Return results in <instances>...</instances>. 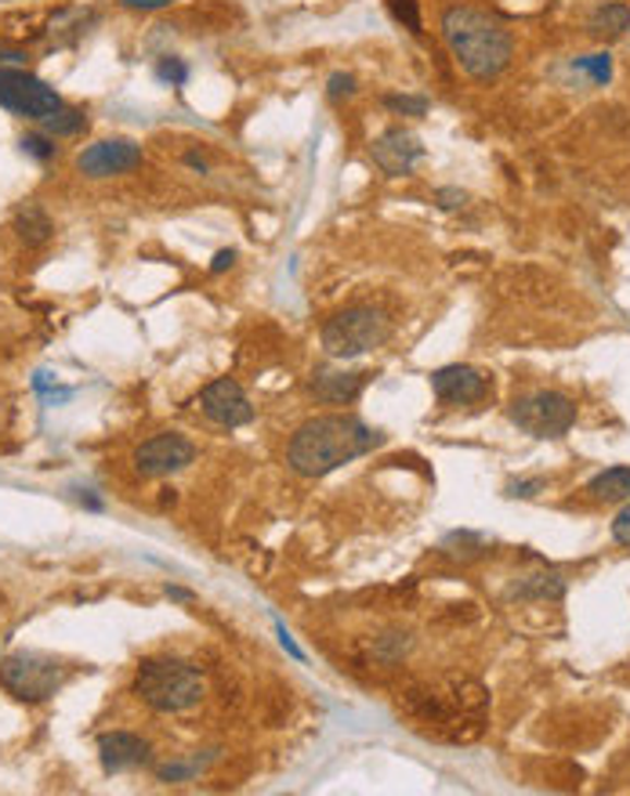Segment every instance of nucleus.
<instances>
[{
  "label": "nucleus",
  "mask_w": 630,
  "mask_h": 796,
  "mask_svg": "<svg viewBox=\"0 0 630 796\" xmlns=\"http://www.w3.org/2000/svg\"><path fill=\"white\" fill-rule=\"evenodd\" d=\"M544 489H547L544 478H529V482H511V485H508V496H511V499H529V496L544 493Z\"/></svg>",
  "instance_id": "26"
},
{
  "label": "nucleus",
  "mask_w": 630,
  "mask_h": 796,
  "mask_svg": "<svg viewBox=\"0 0 630 796\" xmlns=\"http://www.w3.org/2000/svg\"><path fill=\"white\" fill-rule=\"evenodd\" d=\"M464 200H468V192H460V189H438V207L443 210L464 207Z\"/></svg>",
  "instance_id": "28"
},
{
  "label": "nucleus",
  "mask_w": 630,
  "mask_h": 796,
  "mask_svg": "<svg viewBox=\"0 0 630 796\" xmlns=\"http://www.w3.org/2000/svg\"><path fill=\"white\" fill-rule=\"evenodd\" d=\"M199 409H204V417L214 420L218 427H243L254 420L251 398L243 395V388L232 377H218L214 384H207V388L199 391Z\"/></svg>",
  "instance_id": "9"
},
{
  "label": "nucleus",
  "mask_w": 630,
  "mask_h": 796,
  "mask_svg": "<svg viewBox=\"0 0 630 796\" xmlns=\"http://www.w3.org/2000/svg\"><path fill=\"white\" fill-rule=\"evenodd\" d=\"M587 493H591V499H598V504H627L630 499V468L602 471L598 478H591Z\"/></svg>",
  "instance_id": "15"
},
{
  "label": "nucleus",
  "mask_w": 630,
  "mask_h": 796,
  "mask_svg": "<svg viewBox=\"0 0 630 796\" xmlns=\"http://www.w3.org/2000/svg\"><path fill=\"white\" fill-rule=\"evenodd\" d=\"M134 696L156 713H185L204 699V677L182 659H145L134 674Z\"/></svg>",
  "instance_id": "3"
},
{
  "label": "nucleus",
  "mask_w": 630,
  "mask_h": 796,
  "mask_svg": "<svg viewBox=\"0 0 630 796\" xmlns=\"http://www.w3.org/2000/svg\"><path fill=\"white\" fill-rule=\"evenodd\" d=\"M22 153L26 156H33V159H51L54 156V145H51V138L48 134H26V138H22Z\"/></svg>",
  "instance_id": "23"
},
{
  "label": "nucleus",
  "mask_w": 630,
  "mask_h": 796,
  "mask_svg": "<svg viewBox=\"0 0 630 796\" xmlns=\"http://www.w3.org/2000/svg\"><path fill=\"white\" fill-rule=\"evenodd\" d=\"M388 337H391V318L380 309H366V304L337 312L330 323L323 326V348L330 351L334 359L366 355V351L385 345Z\"/></svg>",
  "instance_id": "4"
},
{
  "label": "nucleus",
  "mask_w": 630,
  "mask_h": 796,
  "mask_svg": "<svg viewBox=\"0 0 630 796\" xmlns=\"http://www.w3.org/2000/svg\"><path fill=\"white\" fill-rule=\"evenodd\" d=\"M98 760H102V768L109 771H131V768H142L145 760H149V743L131 732H106L98 738Z\"/></svg>",
  "instance_id": "14"
},
{
  "label": "nucleus",
  "mask_w": 630,
  "mask_h": 796,
  "mask_svg": "<svg viewBox=\"0 0 630 796\" xmlns=\"http://www.w3.org/2000/svg\"><path fill=\"white\" fill-rule=\"evenodd\" d=\"M40 123H44V134H54V138H70V134L84 131V112L62 106L59 112H51V117L40 120Z\"/></svg>",
  "instance_id": "19"
},
{
  "label": "nucleus",
  "mask_w": 630,
  "mask_h": 796,
  "mask_svg": "<svg viewBox=\"0 0 630 796\" xmlns=\"http://www.w3.org/2000/svg\"><path fill=\"white\" fill-rule=\"evenodd\" d=\"M561 594H566V579L558 572H536V576H529L525 583L514 587V598H522V601H558Z\"/></svg>",
  "instance_id": "18"
},
{
  "label": "nucleus",
  "mask_w": 630,
  "mask_h": 796,
  "mask_svg": "<svg viewBox=\"0 0 630 796\" xmlns=\"http://www.w3.org/2000/svg\"><path fill=\"white\" fill-rule=\"evenodd\" d=\"M185 164L193 167V170H199V174H207V159H204V156H196V153H185Z\"/></svg>",
  "instance_id": "32"
},
{
  "label": "nucleus",
  "mask_w": 630,
  "mask_h": 796,
  "mask_svg": "<svg viewBox=\"0 0 630 796\" xmlns=\"http://www.w3.org/2000/svg\"><path fill=\"white\" fill-rule=\"evenodd\" d=\"M577 70L591 73L594 84H609V76H613V59H609V55H587V59H580V62H577Z\"/></svg>",
  "instance_id": "22"
},
{
  "label": "nucleus",
  "mask_w": 630,
  "mask_h": 796,
  "mask_svg": "<svg viewBox=\"0 0 630 796\" xmlns=\"http://www.w3.org/2000/svg\"><path fill=\"white\" fill-rule=\"evenodd\" d=\"M167 598H174V601H189L193 594H189V590H182V587H167Z\"/></svg>",
  "instance_id": "33"
},
{
  "label": "nucleus",
  "mask_w": 630,
  "mask_h": 796,
  "mask_svg": "<svg viewBox=\"0 0 630 796\" xmlns=\"http://www.w3.org/2000/svg\"><path fill=\"white\" fill-rule=\"evenodd\" d=\"M427 106H432V101L424 95H388L385 98V109L399 112V117H424Z\"/></svg>",
  "instance_id": "21"
},
{
  "label": "nucleus",
  "mask_w": 630,
  "mask_h": 796,
  "mask_svg": "<svg viewBox=\"0 0 630 796\" xmlns=\"http://www.w3.org/2000/svg\"><path fill=\"white\" fill-rule=\"evenodd\" d=\"M0 106L8 112H19L26 120H48L51 112H59L65 101L54 95V87L44 84L40 76H33L15 65H0Z\"/></svg>",
  "instance_id": "7"
},
{
  "label": "nucleus",
  "mask_w": 630,
  "mask_h": 796,
  "mask_svg": "<svg viewBox=\"0 0 630 796\" xmlns=\"http://www.w3.org/2000/svg\"><path fill=\"white\" fill-rule=\"evenodd\" d=\"M330 101H341V98H352L355 95V76L352 73H334L330 76Z\"/></svg>",
  "instance_id": "25"
},
{
  "label": "nucleus",
  "mask_w": 630,
  "mask_h": 796,
  "mask_svg": "<svg viewBox=\"0 0 630 796\" xmlns=\"http://www.w3.org/2000/svg\"><path fill=\"white\" fill-rule=\"evenodd\" d=\"M15 232L26 246H44L54 229H51V218L37 207V203H26V207L15 214Z\"/></svg>",
  "instance_id": "17"
},
{
  "label": "nucleus",
  "mask_w": 630,
  "mask_h": 796,
  "mask_svg": "<svg viewBox=\"0 0 630 796\" xmlns=\"http://www.w3.org/2000/svg\"><path fill=\"white\" fill-rule=\"evenodd\" d=\"M380 442H385V435L352 413L315 417L294 431V438L287 446V463L305 478H323L344 468V463L366 457V453H374Z\"/></svg>",
  "instance_id": "1"
},
{
  "label": "nucleus",
  "mask_w": 630,
  "mask_h": 796,
  "mask_svg": "<svg viewBox=\"0 0 630 796\" xmlns=\"http://www.w3.org/2000/svg\"><path fill=\"white\" fill-rule=\"evenodd\" d=\"M196 460V446L185 435H174V431H163V435H153L149 442H142L134 449V468L145 478H163L189 468Z\"/></svg>",
  "instance_id": "8"
},
{
  "label": "nucleus",
  "mask_w": 630,
  "mask_h": 796,
  "mask_svg": "<svg viewBox=\"0 0 630 796\" xmlns=\"http://www.w3.org/2000/svg\"><path fill=\"white\" fill-rule=\"evenodd\" d=\"M587 29L594 37H620L623 29H630V8L620 0H609V4H598L591 11Z\"/></svg>",
  "instance_id": "16"
},
{
  "label": "nucleus",
  "mask_w": 630,
  "mask_h": 796,
  "mask_svg": "<svg viewBox=\"0 0 630 796\" xmlns=\"http://www.w3.org/2000/svg\"><path fill=\"white\" fill-rule=\"evenodd\" d=\"M142 167V145H134L128 138H106L95 142L76 156V170L87 178H112V174H128V170Z\"/></svg>",
  "instance_id": "10"
},
{
  "label": "nucleus",
  "mask_w": 630,
  "mask_h": 796,
  "mask_svg": "<svg viewBox=\"0 0 630 796\" xmlns=\"http://www.w3.org/2000/svg\"><path fill=\"white\" fill-rule=\"evenodd\" d=\"M443 37L457 65L475 80H493L511 65L514 40L500 19L471 4H453L443 11Z\"/></svg>",
  "instance_id": "2"
},
{
  "label": "nucleus",
  "mask_w": 630,
  "mask_h": 796,
  "mask_svg": "<svg viewBox=\"0 0 630 796\" xmlns=\"http://www.w3.org/2000/svg\"><path fill=\"white\" fill-rule=\"evenodd\" d=\"M279 641H283V648H287V652L294 655V659H305V655H301V648L294 644V637H290V634H287L283 627H279Z\"/></svg>",
  "instance_id": "31"
},
{
  "label": "nucleus",
  "mask_w": 630,
  "mask_h": 796,
  "mask_svg": "<svg viewBox=\"0 0 630 796\" xmlns=\"http://www.w3.org/2000/svg\"><path fill=\"white\" fill-rule=\"evenodd\" d=\"M369 373H344V370H315L308 381V391L323 406H344L363 395Z\"/></svg>",
  "instance_id": "13"
},
{
  "label": "nucleus",
  "mask_w": 630,
  "mask_h": 796,
  "mask_svg": "<svg viewBox=\"0 0 630 796\" xmlns=\"http://www.w3.org/2000/svg\"><path fill=\"white\" fill-rule=\"evenodd\" d=\"M508 417L514 427L533 438H561L577 424V402L558 391H533L525 398H514Z\"/></svg>",
  "instance_id": "6"
},
{
  "label": "nucleus",
  "mask_w": 630,
  "mask_h": 796,
  "mask_svg": "<svg viewBox=\"0 0 630 796\" xmlns=\"http://www.w3.org/2000/svg\"><path fill=\"white\" fill-rule=\"evenodd\" d=\"M613 540L623 543V547H630V504L613 518Z\"/></svg>",
  "instance_id": "27"
},
{
  "label": "nucleus",
  "mask_w": 630,
  "mask_h": 796,
  "mask_svg": "<svg viewBox=\"0 0 630 796\" xmlns=\"http://www.w3.org/2000/svg\"><path fill=\"white\" fill-rule=\"evenodd\" d=\"M232 261H235V250H221V254L214 257L210 272H225V268H232Z\"/></svg>",
  "instance_id": "30"
},
{
  "label": "nucleus",
  "mask_w": 630,
  "mask_h": 796,
  "mask_svg": "<svg viewBox=\"0 0 630 796\" xmlns=\"http://www.w3.org/2000/svg\"><path fill=\"white\" fill-rule=\"evenodd\" d=\"M120 4L131 11H153V8H167L171 0H120Z\"/></svg>",
  "instance_id": "29"
},
{
  "label": "nucleus",
  "mask_w": 630,
  "mask_h": 796,
  "mask_svg": "<svg viewBox=\"0 0 630 796\" xmlns=\"http://www.w3.org/2000/svg\"><path fill=\"white\" fill-rule=\"evenodd\" d=\"M388 11H391V19L402 22V26H407L410 33H421L424 29L417 0H388Z\"/></svg>",
  "instance_id": "20"
},
{
  "label": "nucleus",
  "mask_w": 630,
  "mask_h": 796,
  "mask_svg": "<svg viewBox=\"0 0 630 796\" xmlns=\"http://www.w3.org/2000/svg\"><path fill=\"white\" fill-rule=\"evenodd\" d=\"M369 156H374V164L385 170L388 178H407L424 159V145L413 138L410 131L391 128V131L380 134L374 145H369Z\"/></svg>",
  "instance_id": "12"
},
{
  "label": "nucleus",
  "mask_w": 630,
  "mask_h": 796,
  "mask_svg": "<svg viewBox=\"0 0 630 796\" xmlns=\"http://www.w3.org/2000/svg\"><path fill=\"white\" fill-rule=\"evenodd\" d=\"M432 391L443 406H475L482 398H489L493 384L482 370L457 362V366H443L432 373Z\"/></svg>",
  "instance_id": "11"
},
{
  "label": "nucleus",
  "mask_w": 630,
  "mask_h": 796,
  "mask_svg": "<svg viewBox=\"0 0 630 796\" xmlns=\"http://www.w3.org/2000/svg\"><path fill=\"white\" fill-rule=\"evenodd\" d=\"M65 670L51 655L40 652H15L0 659V688L19 702H48L62 688Z\"/></svg>",
  "instance_id": "5"
},
{
  "label": "nucleus",
  "mask_w": 630,
  "mask_h": 796,
  "mask_svg": "<svg viewBox=\"0 0 630 796\" xmlns=\"http://www.w3.org/2000/svg\"><path fill=\"white\" fill-rule=\"evenodd\" d=\"M156 76L167 80V84H185L189 70H185V62H178V59H160L156 62Z\"/></svg>",
  "instance_id": "24"
}]
</instances>
